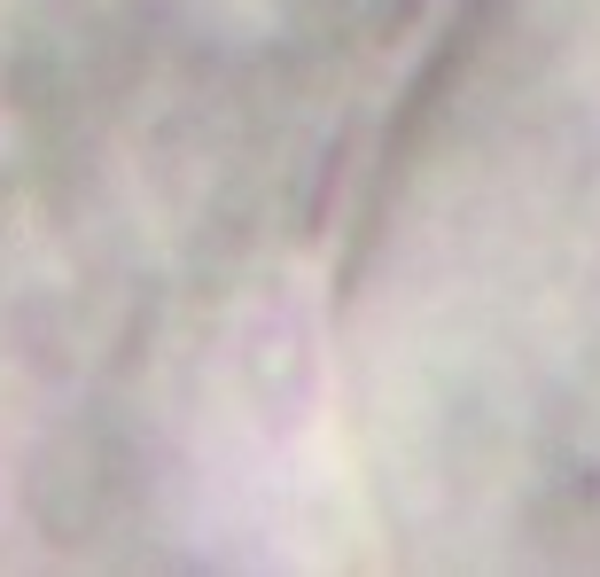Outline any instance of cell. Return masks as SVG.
<instances>
[{"label":"cell","mask_w":600,"mask_h":577,"mask_svg":"<svg viewBox=\"0 0 600 577\" xmlns=\"http://www.w3.org/2000/svg\"><path fill=\"white\" fill-rule=\"evenodd\" d=\"M352 429L421 562H600V0H476L343 297Z\"/></svg>","instance_id":"cell-1"}]
</instances>
